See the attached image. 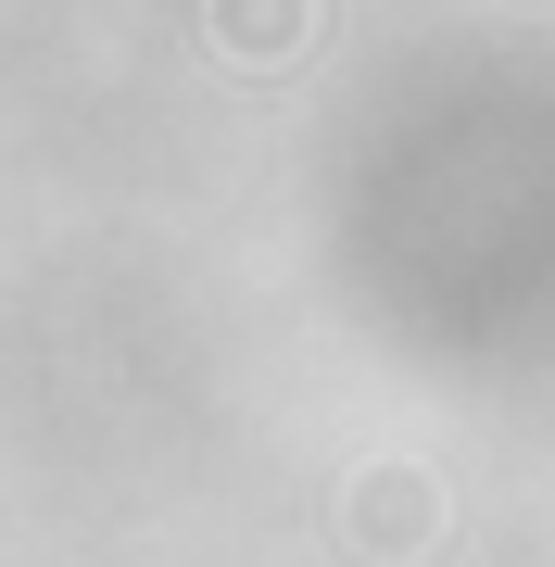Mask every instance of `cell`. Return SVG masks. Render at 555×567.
Segmentation results:
<instances>
[{"label":"cell","mask_w":555,"mask_h":567,"mask_svg":"<svg viewBox=\"0 0 555 567\" xmlns=\"http://www.w3.org/2000/svg\"><path fill=\"white\" fill-rule=\"evenodd\" d=\"M215 39L240 63H278V51H304V0H215Z\"/></svg>","instance_id":"cell-1"}]
</instances>
